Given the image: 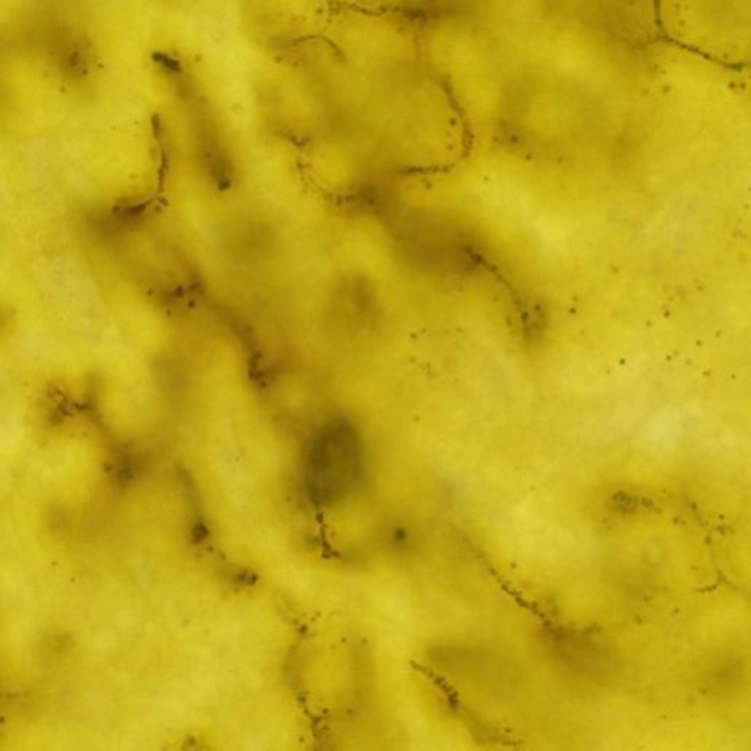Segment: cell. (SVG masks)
Returning a JSON list of instances; mask_svg holds the SVG:
<instances>
[{
  "mask_svg": "<svg viewBox=\"0 0 751 751\" xmlns=\"http://www.w3.org/2000/svg\"><path fill=\"white\" fill-rule=\"evenodd\" d=\"M357 465L353 436L344 427H332L311 449L307 470L310 492L322 501L344 495L354 482Z\"/></svg>",
  "mask_w": 751,
  "mask_h": 751,
  "instance_id": "cell-1",
  "label": "cell"
}]
</instances>
